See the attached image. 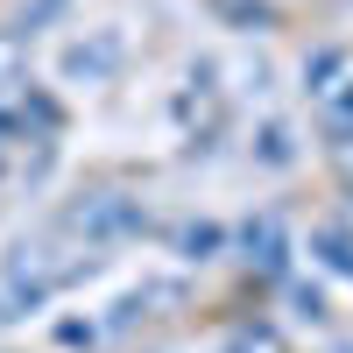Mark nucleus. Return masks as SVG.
Instances as JSON below:
<instances>
[{
	"label": "nucleus",
	"mask_w": 353,
	"mask_h": 353,
	"mask_svg": "<svg viewBox=\"0 0 353 353\" xmlns=\"http://www.w3.org/2000/svg\"><path fill=\"white\" fill-rule=\"evenodd\" d=\"M311 248H318V254H325V261H332V269H339V276H353V241H346V233H339V226H318V233H311Z\"/></svg>",
	"instance_id": "nucleus-5"
},
{
	"label": "nucleus",
	"mask_w": 353,
	"mask_h": 353,
	"mask_svg": "<svg viewBox=\"0 0 353 353\" xmlns=\"http://www.w3.org/2000/svg\"><path fill=\"white\" fill-rule=\"evenodd\" d=\"M28 78V43L14 36V28H0V99H14Z\"/></svg>",
	"instance_id": "nucleus-3"
},
{
	"label": "nucleus",
	"mask_w": 353,
	"mask_h": 353,
	"mask_svg": "<svg viewBox=\"0 0 353 353\" xmlns=\"http://www.w3.org/2000/svg\"><path fill=\"white\" fill-rule=\"evenodd\" d=\"M113 57H121V43H113V36H99L92 50L78 43V50L64 57V71H71V78H99V71H113Z\"/></svg>",
	"instance_id": "nucleus-4"
},
{
	"label": "nucleus",
	"mask_w": 353,
	"mask_h": 353,
	"mask_svg": "<svg viewBox=\"0 0 353 353\" xmlns=\"http://www.w3.org/2000/svg\"><path fill=\"white\" fill-rule=\"evenodd\" d=\"M78 276H92V254H71V248H14L8 269H0V325L21 311L50 304L57 290H71Z\"/></svg>",
	"instance_id": "nucleus-1"
},
{
	"label": "nucleus",
	"mask_w": 353,
	"mask_h": 353,
	"mask_svg": "<svg viewBox=\"0 0 353 353\" xmlns=\"http://www.w3.org/2000/svg\"><path fill=\"white\" fill-rule=\"evenodd\" d=\"M254 241H261V254H254V261L276 276V269H283V226H276V219H261V226L248 233V248H254Z\"/></svg>",
	"instance_id": "nucleus-6"
},
{
	"label": "nucleus",
	"mask_w": 353,
	"mask_h": 353,
	"mask_svg": "<svg viewBox=\"0 0 353 353\" xmlns=\"http://www.w3.org/2000/svg\"><path fill=\"white\" fill-rule=\"evenodd\" d=\"M64 233H78L85 248L128 241V233H141V198H128V191H85L64 212Z\"/></svg>",
	"instance_id": "nucleus-2"
},
{
	"label": "nucleus",
	"mask_w": 353,
	"mask_h": 353,
	"mask_svg": "<svg viewBox=\"0 0 353 353\" xmlns=\"http://www.w3.org/2000/svg\"><path fill=\"white\" fill-rule=\"evenodd\" d=\"M332 156H339V163L353 170V134H332Z\"/></svg>",
	"instance_id": "nucleus-7"
}]
</instances>
